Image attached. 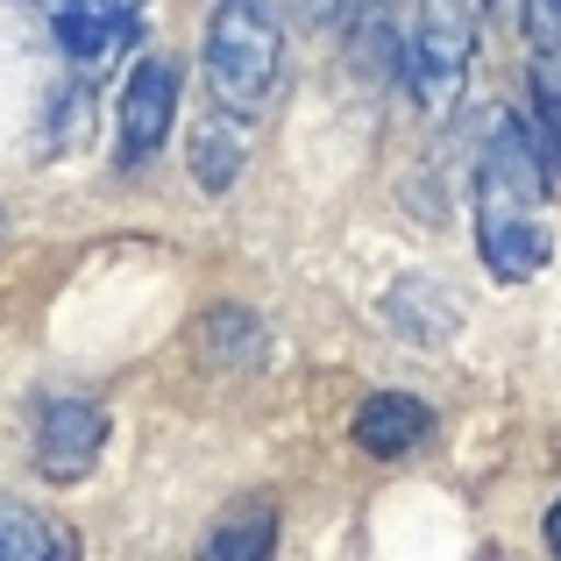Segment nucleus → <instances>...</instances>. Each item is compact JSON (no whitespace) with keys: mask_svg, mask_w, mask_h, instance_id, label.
<instances>
[{"mask_svg":"<svg viewBox=\"0 0 561 561\" xmlns=\"http://www.w3.org/2000/svg\"><path fill=\"white\" fill-rule=\"evenodd\" d=\"M185 157H192V179H199L206 192H228L234 179H242V164H249V136H242V122L234 114H199L192 122V142H185Z\"/></svg>","mask_w":561,"mask_h":561,"instance_id":"obj_8","label":"nucleus"},{"mask_svg":"<svg viewBox=\"0 0 561 561\" xmlns=\"http://www.w3.org/2000/svg\"><path fill=\"white\" fill-rule=\"evenodd\" d=\"M291 8H299V22H334L348 0H291Z\"/></svg>","mask_w":561,"mask_h":561,"instance_id":"obj_14","label":"nucleus"},{"mask_svg":"<svg viewBox=\"0 0 561 561\" xmlns=\"http://www.w3.org/2000/svg\"><path fill=\"white\" fill-rule=\"evenodd\" d=\"M477 65V8L469 0H412L398 36V79L412 85L426 114H448Z\"/></svg>","mask_w":561,"mask_h":561,"instance_id":"obj_3","label":"nucleus"},{"mask_svg":"<svg viewBox=\"0 0 561 561\" xmlns=\"http://www.w3.org/2000/svg\"><path fill=\"white\" fill-rule=\"evenodd\" d=\"M0 561H71V548L28 505H8V497H0Z\"/></svg>","mask_w":561,"mask_h":561,"instance_id":"obj_12","label":"nucleus"},{"mask_svg":"<svg viewBox=\"0 0 561 561\" xmlns=\"http://www.w3.org/2000/svg\"><path fill=\"white\" fill-rule=\"evenodd\" d=\"M477 256L491 263V277L526 285L548 271L554 228H548V171L534 157L519 114H497L491 142L477 157Z\"/></svg>","mask_w":561,"mask_h":561,"instance_id":"obj_1","label":"nucleus"},{"mask_svg":"<svg viewBox=\"0 0 561 561\" xmlns=\"http://www.w3.org/2000/svg\"><path fill=\"white\" fill-rule=\"evenodd\" d=\"M50 36L71 65H107L142 36V0H50Z\"/></svg>","mask_w":561,"mask_h":561,"instance_id":"obj_6","label":"nucleus"},{"mask_svg":"<svg viewBox=\"0 0 561 561\" xmlns=\"http://www.w3.org/2000/svg\"><path fill=\"white\" fill-rule=\"evenodd\" d=\"M192 348H199V363H214V370H249V363L263 356V328L249 306H206L199 328H192Z\"/></svg>","mask_w":561,"mask_h":561,"instance_id":"obj_10","label":"nucleus"},{"mask_svg":"<svg viewBox=\"0 0 561 561\" xmlns=\"http://www.w3.org/2000/svg\"><path fill=\"white\" fill-rule=\"evenodd\" d=\"M100 448H107V412L93 398H50L36 412V469L50 483H85L100 469Z\"/></svg>","mask_w":561,"mask_h":561,"instance_id":"obj_5","label":"nucleus"},{"mask_svg":"<svg viewBox=\"0 0 561 561\" xmlns=\"http://www.w3.org/2000/svg\"><path fill=\"white\" fill-rule=\"evenodd\" d=\"M179 100H185V71L171 65L164 50H142L136 71H128V85H122V164L128 171L150 164V157L171 142Z\"/></svg>","mask_w":561,"mask_h":561,"instance_id":"obj_4","label":"nucleus"},{"mask_svg":"<svg viewBox=\"0 0 561 561\" xmlns=\"http://www.w3.org/2000/svg\"><path fill=\"white\" fill-rule=\"evenodd\" d=\"M548 548H554V561H561V505L548 512Z\"/></svg>","mask_w":561,"mask_h":561,"instance_id":"obj_15","label":"nucleus"},{"mask_svg":"<svg viewBox=\"0 0 561 561\" xmlns=\"http://www.w3.org/2000/svg\"><path fill=\"white\" fill-rule=\"evenodd\" d=\"M383 313H391V328L405 334V342H420V348H434V342H448L455 334V320H462V306L448 299V291L434 285V277H405V285L383 299Z\"/></svg>","mask_w":561,"mask_h":561,"instance_id":"obj_9","label":"nucleus"},{"mask_svg":"<svg viewBox=\"0 0 561 561\" xmlns=\"http://www.w3.org/2000/svg\"><path fill=\"white\" fill-rule=\"evenodd\" d=\"M348 434H356L363 455L398 462V455H412L426 434H434V412H426L412 391H370V398L356 405V426H348Z\"/></svg>","mask_w":561,"mask_h":561,"instance_id":"obj_7","label":"nucleus"},{"mask_svg":"<svg viewBox=\"0 0 561 561\" xmlns=\"http://www.w3.org/2000/svg\"><path fill=\"white\" fill-rule=\"evenodd\" d=\"M199 65L220 114H234V122L263 114L285 79V8L277 0H220L206 22Z\"/></svg>","mask_w":561,"mask_h":561,"instance_id":"obj_2","label":"nucleus"},{"mask_svg":"<svg viewBox=\"0 0 561 561\" xmlns=\"http://www.w3.org/2000/svg\"><path fill=\"white\" fill-rule=\"evenodd\" d=\"M526 36L534 50H561V0H526Z\"/></svg>","mask_w":561,"mask_h":561,"instance_id":"obj_13","label":"nucleus"},{"mask_svg":"<svg viewBox=\"0 0 561 561\" xmlns=\"http://www.w3.org/2000/svg\"><path fill=\"white\" fill-rule=\"evenodd\" d=\"M271 554H277V512H271V497L234 505L228 519L199 540V561H271Z\"/></svg>","mask_w":561,"mask_h":561,"instance_id":"obj_11","label":"nucleus"}]
</instances>
